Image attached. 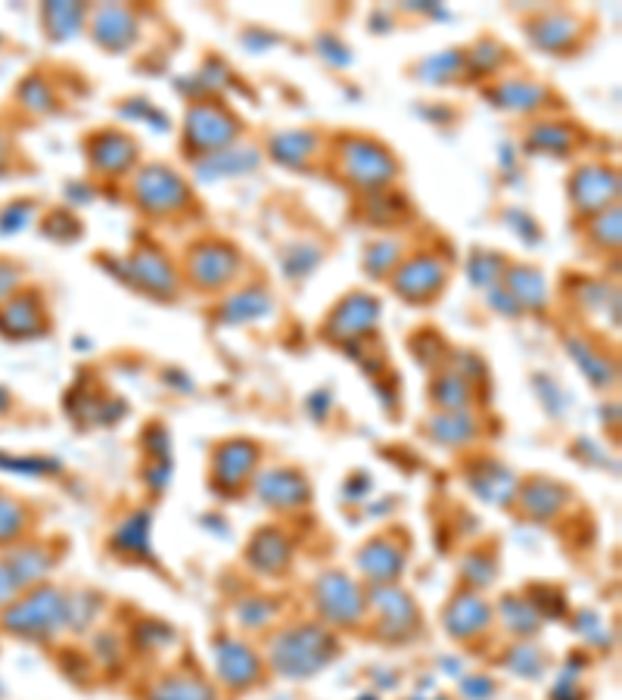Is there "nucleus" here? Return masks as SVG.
<instances>
[{
	"label": "nucleus",
	"mask_w": 622,
	"mask_h": 700,
	"mask_svg": "<svg viewBox=\"0 0 622 700\" xmlns=\"http://www.w3.org/2000/svg\"><path fill=\"white\" fill-rule=\"evenodd\" d=\"M240 271V252L225 240H203L190 247L188 281L203 293H215L227 286Z\"/></svg>",
	"instance_id": "6"
},
{
	"label": "nucleus",
	"mask_w": 622,
	"mask_h": 700,
	"mask_svg": "<svg viewBox=\"0 0 622 700\" xmlns=\"http://www.w3.org/2000/svg\"><path fill=\"white\" fill-rule=\"evenodd\" d=\"M359 564L371 573V579L383 583V579H393L402 569V554L389 545H383V542H371L359 557Z\"/></svg>",
	"instance_id": "26"
},
{
	"label": "nucleus",
	"mask_w": 622,
	"mask_h": 700,
	"mask_svg": "<svg viewBox=\"0 0 622 700\" xmlns=\"http://www.w3.org/2000/svg\"><path fill=\"white\" fill-rule=\"evenodd\" d=\"M13 591H16V588L10 586V579H7V573L0 569V601H7V598H10Z\"/></svg>",
	"instance_id": "41"
},
{
	"label": "nucleus",
	"mask_w": 622,
	"mask_h": 700,
	"mask_svg": "<svg viewBox=\"0 0 622 700\" xmlns=\"http://www.w3.org/2000/svg\"><path fill=\"white\" fill-rule=\"evenodd\" d=\"M318 150V134L308 132V128H299V132H283L271 140V156L281 162V166H290V169H299L305 166L312 156Z\"/></svg>",
	"instance_id": "19"
},
{
	"label": "nucleus",
	"mask_w": 622,
	"mask_h": 700,
	"mask_svg": "<svg viewBox=\"0 0 622 700\" xmlns=\"http://www.w3.org/2000/svg\"><path fill=\"white\" fill-rule=\"evenodd\" d=\"M569 352H573V359L583 361V368L588 371V377L595 380V383H610V380H613L610 361L603 359V355H595L588 346H583L579 340H569Z\"/></svg>",
	"instance_id": "33"
},
{
	"label": "nucleus",
	"mask_w": 622,
	"mask_h": 700,
	"mask_svg": "<svg viewBox=\"0 0 622 700\" xmlns=\"http://www.w3.org/2000/svg\"><path fill=\"white\" fill-rule=\"evenodd\" d=\"M271 308V296L259 290V286H246L240 290L234 300H227L225 305V318L227 321H252V318H262Z\"/></svg>",
	"instance_id": "24"
},
{
	"label": "nucleus",
	"mask_w": 622,
	"mask_h": 700,
	"mask_svg": "<svg viewBox=\"0 0 622 700\" xmlns=\"http://www.w3.org/2000/svg\"><path fill=\"white\" fill-rule=\"evenodd\" d=\"M467 66V54L464 50H442V54H433L423 63H417V76L420 81H433V84H449L454 78L464 72Z\"/></svg>",
	"instance_id": "23"
},
{
	"label": "nucleus",
	"mask_w": 622,
	"mask_h": 700,
	"mask_svg": "<svg viewBox=\"0 0 622 700\" xmlns=\"http://www.w3.org/2000/svg\"><path fill=\"white\" fill-rule=\"evenodd\" d=\"M262 153L246 147V150H218L212 156H203L196 159V171L203 178H234V174H246L259 166Z\"/></svg>",
	"instance_id": "17"
},
{
	"label": "nucleus",
	"mask_w": 622,
	"mask_h": 700,
	"mask_svg": "<svg viewBox=\"0 0 622 700\" xmlns=\"http://www.w3.org/2000/svg\"><path fill=\"white\" fill-rule=\"evenodd\" d=\"M256 458H259L256 445L227 442L225 449L218 452V479H244L246 471H252Z\"/></svg>",
	"instance_id": "25"
},
{
	"label": "nucleus",
	"mask_w": 622,
	"mask_h": 700,
	"mask_svg": "<svg viewBox=\"0 0 622 700\" xmlns=\"http://www.w3.org/2000/svg\"><path fill=\"white\" fill-rule=\"evenodd\" d=\"M508 278V293L520 308H542L547 303V286L542 271L529 266H510L505 268Z\"/></svg>",
	"instance_id": "16"
},
{
	"label": "nucleus",
	"mask_w": 622,
	"mask_h": 700,
	"mask_svg": "<svg viewBox=\"0 0 622 700\" xmlns=\"http://www.w3.org/2000/svg\"><path fill=\"white\" fill-rule=\"evenodd\" d=\"M445 281H449V268L433 252L411 256L408 262L398 266V271H393V290L415 305H427L433 296H439Z\"/></svg>",
	"instance_id": "7"
},
{
	"label": "nucleus",
	"mask_w": 622,
	"mask_h": 700,
	"mask_svg": "<svg viewBox=\"0 0 622 700\" xmlns=\"http://www.w3.org/2000/svg\"><path fill=\"white\" fill-rule=\"evenodd\" d=\"M25 88H32V94H25V91H22V103H25V106L38 110V113H44V110H50L54 97H50V91L44 88V81H41V78H32V81H29Z\"/></svg>",
	"instance_id": "39"
},
{
	"label": "nucleus",
	"mask_w": 622,
	"mask_h": 700,
	"mask_svg": "<svg viewBox=\"0 0 622 700\" xmlns=\"http://www.w3.org/2000/svg\"><path fill=\"white\" fill-rule=\"evenodd\" d=\"M380 321V303L371 296V293H349L324 324L327 337L333 340H359L364 334H371Z\"/></svg>",
	"instance_id": "9"
},
{
	"label": "nucleus",
	"mask_w": 622,
	"mask_h": 700,
	"mask_svg": "<svg viewBox=\"0 0 622 700\" xmlns=\"http://www.w3.org/2000/svg\"><path fill=\"white\" fill-rule=\"evenodd\" d=\"M91 35L100 47L122 54L137 41V22L125 7H100L91 22Z\"/></svg>",
	"instance_id": "13"
},
{
	"label": "nucleus",
	"mask_w": 622,
	"mask_h": 700,
	"mask_svg": "<svg viewBox=\"0 0 622 700\" xmlns=\"http://www.w3.org/2000/svg\"><path fill=\"white\" fill-rule=\"evenodd\" d=\"M532 44H539L547 54H561V50H569L576 38H579V22L566 13H547L542 20H535L527 29Z\"/></svg>",
	"instance_id": "15"
},
{
	"label": "nucleus",
	"mask_w": 622,
	"mask_h": 700,
	"mask_svg": "<svg viewBox=\"0 0 622 700\" xmlns=\"http://www.w3.org/2000/svg\"><path fill=\"white\" fill-rule=\"evenodd\" d=\"M442 442H467L471 439V420L467 417H461V411H454L449 417H439V424H436L433 430Z\"/></svg>",
	"instance_id": "36"
},
{
	"label": "nucleus",
	"mask_w": 622,
	"mask_h": 700,
	"mask_svg": "<svg viewBox=\"0 0 622 700\" xmlns=\"http://www.w3.org/2000/svg\"><path fill=\"white\" fill-rule=\"evenodd\" d=\"M22 523H25V511L16 498H7L0 495V542H10L22 532Z\"/></svg>",
	"instance_id": "34"
},
{
	"label": "nucleus",
	"mask_w": 622,
	"mask_h": 700,
	"mask_svg": "<svg viewBox=\"0 0 622 700\" xmlns=\"http://www.w3.org/2000/svg\"><path fill=\"white\" fill-rule=\"evenodd\" d=\"M576 144V134L569 125H557V122H542V125H532V132L527 137L529 150L551 153V156H566Z\"/></svg>",
	"instance_id": "22"
},
{
	"label": "nucleus",
	"mask_w": 622,
	"mask_h": 700,
	"mask_svg": "<svg viewBox=\"0 0 622 700\" xmlns=\"http://www.w3.org/2000/svg\"><path fill=\"white\" fill-rule=\"evenodd\" d=\"M495 106L508 110V113H535L547 100L545 84L532 81V78H505L489 91Z\"/></svg>",
	"instance_id": "14"
},
{
	"label": "nucleus",
	"mask_w": 622,
	"mask_h": 700,
	"mask_svg": "<svg viewBox=\"0 0 622 700\" xmlns=\"http://www.w3.org/2000/svg\"><path fill=\"white\" fill-rule=\"evenodd\" d=\"M436 396L449 408H464L467 405V383L457 374H445V377H439V393Z\"/></svg>",
	"instance_id": "37"
},
{
	"label": "nucleus",
	"mask_w": 622,
	"mask_h": 700,
	"mask_svg": "<svg viewBox=\"0 0 622 700\" xmlns=\"http://www.w3.org/2000/svg\"><path fill=\"white\" fill-rule=\"evenodd\" d=\"M591 240L601 249H620V206L603 208L595 215V227H588Z\"/></svg>",
	"instance_id": "31"
},
{
	"label": "nucleus",
	"mask_w": 622,
	"mask_h": 700,
	"mask_svg": "<svg viewBox=\"0 0 622 700\" xmlns=\"http://www.w3.org/2000/svg\"><path fill=\"white\" fill-rule=\"evenodd\" d=\"M318 607L327 613V620L333 623H355L361 617V595L355 583H349L342 573H327L321 583L315 586Z\"/></svg>",
	"instance_id": "12"
},
{
	"label": "nucleus",
	"mask_w": 622,
	"mask_h": 700,
	"mask_svg": "<svg viewBox=\"0 0 622 700\" xmlns=\"http://www.w3.org/2000/svg\"><path fill=\"white\" fill-rule=\"evenodd\" d=\"M467 274H471L473 284H491L495 278H501L505 274V259H498V256H491V252H476L471 259V268H467Z\"/></svg>",
	"instance_id": "35"
},
{
	"label": "nucleus",
	"mask_w": 622,
	"mask_h": 700,
	"mask_svg": "<svg viewBox=\"0 0 622 700\" xmlns=\"http://www.w3.org/2000/svg\"><path fill=\"white\" fill-rule=\"evenodd\" d=\"M66 598L54 588H41L25 601L13 605L3 617V625L25 639H47L66 623Z\"/></svg>",
	"instance_id": "5"
},
{
	"label": "nucleus",
	"mask_w": 622,
	"mask_h": 700,
	"mask_svg": "<svg viewBox=\"0 0 622 700\" xmlns=\"http://www.w3.org/2000/svg\"><path fill=\"white\" fill-rule=\"evenodd\" d=\"M445 623H449L452 635L471 639L483 625H489V607L483 605L479 598H457L449 607V613H445Z\"/></svg>",
	"instance_id": "21"
},
{
	"label": "nucleus",
	"mask_w": 622,
	"mask_h": 700,
	"mask_svg": "<svg viewBox=\"0 0 622 700\" xmlns=\"http://www.w3.org/2000/svg\"><path fill=\"white\" fill-rule=\"evenodd\" d=\"M16 284H20V268H13L10 262H0V300L10 290H16Z\"/></svg>",
	"instance_id": "40"
},
{
	"label": "nucleus",
	"mask_w": 622,
	"mask_h": 700,
	"mask_svg": "<svg viewBox=\"0 0 622 700\" xmlns=\"http://www.w3.org/2000/svg\"><path fill=\"white\" fill-rule=\"evenodd\" d=\"M337 644L333 639L324 632V629H293V632H283L278 644H274V663L278 669L293 676V679H305L312 673H318L324 663L333 657Z\"/></svg>",
	"instance_id": "4"
},
{
	"label": "nucleus",
	"mask_w": 622,
	"mask_h": 700,
	"mask_svg": "<svg viewBox=\"0 0 622 700\" xmlns=\"http://www.w3.org/2000/svg\"><path fill=\"white\" fill-rule=\"evenodd\" d=\"M259 495L274 508H293V505H305L308 486L299 474L274 471V474H264L259 479Z\"/></svg>",
	"instance_id": "18"
},
{
	"label": "nucleus",
	"mask_w": 622,
	"mask_h": 700,
	"mask_svg": "<svg viewBox=\"0 0 622 700\" xmlns=\"http://www.w3.org/2000/svg\"><path fill=\"white\" fill-rule=\"evenodd\" d=\"M340 169L355 188L380 190L398 174V159L374 137H342Z\"/></svg>",
	"instance_id": "3"
},
{
	"label": "nucleus",
	"mask_w": 622,
	"mask_h": 700,
	"mask_svg": "<svg viewBox=\"0 0 622 700\" xmlns=\"http://www.w3.org/2000/svg\"><path fill=\"white\" fill-rule=\"evenodd\" d=\"M218 673L227 681H234V685H249L259 673V661L244 644L222 642V647H218Z\"/></svg>",
	"instance_id": "20"
},
{
	"label": "nucleus",
	"mask_w": 622,
	"mask_h": 700,
	"mask_svg": "<svg viewBox=\"0 0 622 700\" xmlns=\"http://www.w3.org/2000/svg\"><path fill=\"white\" fill-rule=\"evenodd\" d=\"M383 601H380V610H383V625H389V629H408L411 620H415V605L405 598V595H396V591H383L380 595Z\"/></svg>",
	"instance_id": "32"
},
{
	"label": "nucleus",
	"mask_w": 622,
	"mask_h": 700,
	"mask_svg": "<svg viewBox=\"0 0 622 700\" xmlns=\"http://www.w3.org/2000/svg\"><path fill=\"white\" fill-rule=\"evenodd\" d=\"M620 178L603 162H585L569 178V200L583 215H598L603 208L617 206Z\"/></svg>",
	"instance_id": "8"
},
{
	"label": "nucleus",
	"mask_w": 622,
	"mask_h": 700,
	"mask_svg": "<svg viewBox=\"0 0 622 700\" xmlns=\"http://www.w3.org/2000/svg\"><path fill=\"white\" fill-rule=\"evenodd\" d=\"M398 256H402L398 240H380V244H374V247L364 252V271H367L374 281H383L386 274H393Z\"/></svg>",
	"instance_id": "29"
},
{
	"label": "nucleus",
	"mask_w": 622,
	"mask_h": 700,
	"mask_svg": "<svg viewBox=\"0 0 622 700\" xmlns=\"http://www.w3.org/2000/svg\"><path fill=\"white\" fill-rule=\"evenodd\" d=\"M237 134L240 118L218 100H200L184 115V147H190L196 159L227 150L237 140Z\"/></svg>",
	"instance_id": "2"
},
{
	"label": "nucleus",
	"mask_w": 622,
	"mask_h": 700,
	"mask_svg": "<svg viewBox=\"0 0 622 700\" xmlns=\"http://www.w3.org/2000/svg\"><path fill=\"white\" fill-rule=\"evenodd\" d=\"M249 557L256 561V567L271 573V569H281L290 561V545H286L281 532H264V535H259V545L249 551Z\"/></svg>",
	"instance_id": "28"
},
{
	"label": "nucleus",
	"mask_w": 622,
	"mask_h": 700,
	"mask_svg": "<svg viewBox=\"0 0 622 700\" xmlns=\"http://www.w3.org/2000/svg\"><path fill=\"white\" fill-rule=\"evenodd\" d=\"M88 156L100 174H125L137 162V140L125 132H100L91 137Z\"/></svg>",
	"instance_id": "11"
},
{
	"label": "nucleus",
	"mask_w": 622,
	"mask_h": 700,
	"mask_svg": "<svg viewBox=\"0 0 622 700\" xmlns=\"http://www.w3.org/2000/svg\"><path fill=\"white\" fill-rule=\"evenodd\" d=\"M128 274L144 293H152L159 300H171L178 293V271L159 249H134Z\"/></svg>",
	"instance_id": "10"
},
{
	"label": "nucleus",
	"mask_w": 622,
	"mask_h": 700,
	"mask_svg": "<svg viewBox=\"0 0 622 700\" xmlns=\"http://www.w3.org/2000/svg\"><path fill=\"white\" fill-rule=\"evenodd\" d=\"M84 13H88L84 7H72V3H50V7H44L47 32L54 35V32H57V25H63V29H59V38H69L78 25H81Z\"/></svg>",
	"instance_id": "30"
},
{
	"label": "nucleus",
	"mask_w": 622,
	"mask_h": 700,
	"mask_svg": "<svg viewBox=\"0 0 622 700\" xmlns=\"http://www.w3.org/2000/svg\"><path fill=\"white\" fill-rule=\"evenodd\" d=\"M3 162H7V150H3V144H0V169H3Z\"/></svg>",
	"instance_id": "42"
},
{
	"label": "nucleus",
	"mask_w": 622,
	"mask_h": 700,
	"mask_svg": "<svg viewBox=\"0 0 622 700\" xmlns=\"http://www.w3.org/2000/svg\"><path fill=\"white\" fill-rule=\"evenodd\" d=\"M3 321H7L10 330H16V334H35L41 321L38 300L35 296H13V300H7Z\"/></svg>",
	"instance_id": "27"
},
{
	"label": "nucleus",
	"mask_w": 622,
	"mask_h": 700,
	"mask_svg": "<svg viewBox=\"0 0 622 700\" xmlns=\"http://www.w3.org/2000/svg\"><path fill=\"white\" fill-rule=\"evenodd\" d=\"M156 700H208L206 688L196 685V681H171L166 688L156 691Z\"/></svg>",
	"instance_id": "38"
},
{
	"label": "nucleus",
	"mask_w": 622,
	"mask_h": 700,
	"mask_svg": "<svg viewBox=\"0 0 622 700\" xmlns=\"http://www.w3.org/2000/svg\"><path fill=\"white\" fill-rule=\"evenodd\" d=\"M134 203L147 215L171 218L193 206V193H190L184 174H178L162 162H152V166H144L134 178Z\"/></svg>",
	"instance_id": "1"
}]
</instances>
